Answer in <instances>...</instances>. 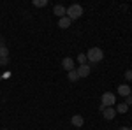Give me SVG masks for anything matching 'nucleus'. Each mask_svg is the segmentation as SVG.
Here are the masks:
<instances>
[{"label":"nucleus","instance_id":"9d476101","mask_svg":"<svg viewBox=\"0 0 132 130\" xmlns=\"http://www.w3.org/2000/svg\"><path fill=\"white\" fill-rule=\"evenodd\" d=\"M71 23H72V21L69 20L67 16H63V18L58 20V27H60V28H69V27H71Z\"/></svg>","mask_w":132,"mask_h":130},{"label":"nucleus","instance_id":"4468645a","mask_svg":"<svg viewBox=\"0 0 132 130\" xmlns=\"http://www.w3.org/2000/svg\"><path fill=\"white\" fill-rule=\"evenodd\" d=\"M34 5L35 7H46L48 5V0H34Z\"/></svg>","mask_w":132,"mask_h":130},{"label":"nucleus","instance_id":"dca6fc26","mask_svg":"<svg viewBox=\"0 0 132 130\" xmlns=\"http://www.w3.org/2000/svg\"><path fill=\"white\" fill-rule=\"evenodd\" d=\"M7 63H9V58H4V56H0V65H2V67H5Z\"/></svg>","mask_w":132,"mask_h":130},{"label":"nucleus","instance_id":"aec40b11","mask_svg":"<svg viewBox=\"0 0 132 130\" xmlns=\"http://www.w3.org/2000/svg\"><path fill=\"white\" fill-rule=\"evenodd\" d=\"M130 95H132V86H130Z\"/></svg>","mask_w":132,"mask_h":130},{"label":"nucleus","instance_id":"f3484780","mask_svg":"<svg viewBox=\"0 0 132 130\" xmlns=\"http://www.w3.org/2000/svg\"><path fill=\"white\" fill-rule=\"evenodd\" d=\"M125 79L132 81V70H125Z\"/></svg>","mask_w":132,"mask_h":130},{"label":"nucleus","instance_id":"1a4fd4ad","mask_svg":"<svg viewBox=\"0 0 132 130\" xmlns=\"http://www.w3.org/2000/svg\"><path fill=\"white\" fill-rule=\"evenodd\" d=\"M118 95L129 97V95H130V86H129V84H120V86H118Z\"/></svg>","mask_w":132,"mask_h":130},{"label":"nucleus","instance_id":"4be33fe9","mask_svg":"<svg viewBox=\"0 0 132 130\" xmlns=\"http://www.w3.org/2000/svg\"><path fill=\"white\" fill-rule=\"evenodd\" d=\"M130 130H132V128H130Z\"/></svg>","mask_w":132,"mask_h":130},{"label":"nucleus","instance_id":"6e6552de","mask_svg":"<svg viewBox=\"0 0 132 130\" xmlns=\"http://www.w3.org/2000/svg\"><path fill=\"white\" fill-rule=\"evenodd\" d=\"M65 11H67V7H63V5L58 4V5H55V7H53V14H55V16H58V18H63V16H65Z\"/></svg>","mask_w":132,"mask_h":130},{"label":"nucleus","instance_id":"20e7f679","mask_svg":"<svg viewBox=\"0 0 132 130\" xmlns=\"http://www.w3.org/2000/svg\"><path fill=\"white\" fill-rule=\"evenodd\" d=\"M62 67L67 70V72H71V70H74V60H72L71 56H65L63 60H62Z\"/></svg>","mask_w":132,"mask_h":130},{"label":"nucleus","instance_id":"7ed1b4c3","mask_svg":"<svg viewBox=\"0 0 132 130\" xmlns=\"http://www.w3.org/2000/svg\"><path fill=\"white\" fill-rule=\"evenodd\" d=\"M86 58L90 60V63H99L104 58V51L101 48H90L88 53H86Z\"/></svg>","mask_w":132,"mask_h":130},{"label":"nucleus","instance_id":"f03ea898","mask_svg":"<svg viewBox=\"0 0 132 130\" xmlns=\"http://www.w3.org/2000/svg\"><path fill=\"white\" fill-rule=\"evenodd\" d=\"M65 16H67L71 21L78 20V18H81V16H83V7L79 5V4H72V5H69V7H67Z\"/></svg>","mask_w":132,"mask_h":130},{"label":"nucleus","instance_id":"39448f33","mask_svg":"<svg viewBox=\"0 0 132 130\" xmlns=\"http://www.w3.org/2000/svg\"><path fill=\"white\" fill-rule=\"evenodd\" d=\"M102 116H104V120H114L116 109H114V107H106V109L102 111Z\"/></svg>","mask_w":132,"mask_h":130},{"label":"nucleus","instance_id":"a211bd4d","mask_svg":"<svg viewBox=\"0 0 132 130\" xmlns=\"http://www.w3.org/2000/svg\"><path fill=\"white\" fill-rule=\"evenodd\" d=\"M125 104H127V106H132V95L125 97Z\"/></svg>","mask_w":132,"mask_h":130},{"label":"nucleus","instance_id":"9b49d317","mask_svg":"<svg viewBox=\"0 0 132 130\" xmlns=\"http://www.w3.org/2000/svg\"><path fill=\"white\" fill-rule=\"evenodd\" d=\"M67 77H69V81H71V83H76V81L79 79V76H78V70L74 69V70H71V72H67Z\"/></svg>","mask_w":132,"mask_h":130},{"label":"nucleus","instance_id":"412c9836","mask_svg":"<svg viewBox=\"0 0 132 130\" xmlns=\"http://www.w3.org/2000/svg\"><path fill=\"white\" fill-rule=\"evenodd\" d=\"M2 130H9V128H2Z\"/></svg>","mask_w":132,"mask_h":130},{"label":"nucleus","instance_id":"6ab92c4d","mask_svg":"<svg viewBox=\"0 0 132 130\" xmlns=\"http://www.w3.org/2000/svg\"><path fill=\"white\" fill-rule=\"evenodd\" d=\"M118 130H130V128H129V127H120Z\"/></svg>","mask_w":132,"mask_h":130},{"label":"nucleus","instance_id":"f8f14e48","mask_svg":"<svg viewBox=\"0 0 132 130\" xmlns=\"http://www.w3.org/2000/svg\"><path fill=\"white\" fill-rule=\"evenodd\" d=\"M127 111H129V106H127L125 102H123V104H118V106H116V114H118V112H122V114H125Z\"/></svg>","mask_w":132,"mask_h":130},{"label":"nucleus","instance_id":"0eeeda50","mask_svg":"<svg viewBox=\"0 0 132 130\" xmlns=\"http://www.w3.org/2000/svg\"><path fill=\"white\" fill-rule=\"evenodd\" d=\"M90 67H88V65H79V69H78V76H79V79H81V77H88V76H90Z\"/></svg>","mask_w":132,"mask_h":130},{"label":"nucleus","instance_id":"ddd939ff","mask_svg":"<svg viewBox=\"0 0 132 130\" xmlns=\"http://www.w3.org/2000/svg\"><path fill=\"white\" fill-rule=\"evenodd\" d=\"M86 60H88V58H86L85 53H79V55H78V62H79V65H86Z\"/></svg>","mask_w":132,"mask_h":130},{"label":"nucleus","instance_id":"f257e3e1","mask_svg":"<svg viewBox=\"0 0 132 130\" xmlns=\"http://www.w3.org/2000/svg\"><path fill=\"white\" fill-rule=\"evenodd\" d=\"M116 104V97L113 95L111 91H106V93H102V97H101V106H99V109H101V112L106 107H113Z\"/></svg>","mask_w":132,"mask_h":130},{"label":"nucleus","instance_id":"2eb2a0df","mask_svg":"<svg viewBox=\"0 0 132 130\" xmlns=\"http://www.w3.org/2000/svg\"><path fill=\"white\" fill-rule=\"evenodd\" d=\"M0 56H4V58H9V49H7L5 46H2V48H0Z\"/></svg>","mask_w":132,"mask_h":130},{"label":"nucleus","instance_id":"423d86ee","mask_svg":"<svg viewBox=\"0 0 132 130\" xmlns=\"http://www.w3.org/2000/svg\"><path fill=\"white\" fill-rule=\"evenodd\" d=\"M71 123H72V127H78V128H79V127L85 125V118H83L81 114H74L71 118Z\"/></svg>","mask_w":132,"mask_h":130}]
</instances>
